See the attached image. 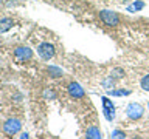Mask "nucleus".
<instances>
[{
    "label": "nucleus",
    "mask_w": 149,
    "mask_h": 139,
    "mask_svg": "<svg viewBox=\"0 0 149 139\" xmlns=\"http://www.w3.org/2000/svg\"><path fill=\"white\" fill-rule=\"evenodd\" d=\"M100 20L104 23L106 26H118L120 25V16L118 12L115 11H110V9H102V11H100Z\"/></svg>",
    "instance_id": "1"
},
{
    "label": "nucleus",
    "mask_w": 149,
    "mask_h": 139,
    "mask_svg": "<svg viewBox=\"0 0 149 139\" xmlns=\"http://www.w3.org/2000/svg\"><path fill=\"white\" fill-rule=\"evenodd\" d=\"M20 130H22V122L19 119L9 118V119L5 120V124H3V133L6 134L8 138L16 136L17 133H20Z\"/></svg>",
    "instance_id": "2"
},
{
    "label": "nucleus",
    "mask_w": 149,
    "mask_h": 139,
    "mask_svg": "<svg viewBox=\"0 0 149 139\" xmlns=\"http://www.w3.org/2000/svg\"><path fill=\"white\" fill-rule=\"evenodd\" d=\"M54 54H56L54 45L50 43V42H42V43L37 45V56H39L42 60H50V59H53Z\"/></svg>",
    "instance_id": "3"
},
{
    "label": "nucleus",
    "mask_w": 149,
    "mask_h": 139,
    "mask_svg": "<svg viewBox=\"0 0 149 139\" xmlns=\"http://www.w3.org/2000/svg\"><path fill=\"white\" fill-rule=\"evenodd\" d=\"M144 114V108L141 104H137V102H130V104L126 107V116L130 120H138L141 119Z\"/></svg>",
    "instance_id": "4"
},
{
    "label": "nucleus",
    "mask_w": 149,
    "mask_h": 139,
    "mask_svg": "<svg viewBox=\"0 0 149 139\" xmlns=\"http://www.w3.org/2000/svg\"><path fill=\"white\" fill-rule=\"evenodd\" d=\"M101 102H102V113H104V118L112 122V120L115 119V105L113 102H112L107 96L101 97Z\"/></svg>",
    "instance_id": "5"
},
{
    "label": "nucleus",
    "mask_w": 149,
    "mask_h": 139,
    "mask_svg": "<svg viewBox=\"0 0 149 139\" xmlns=\"http://www.w3.org/2000/svg\"><path fill=\"white\" fill-rule=\"evenodd\" d=\"M14 57H16L19 62L30 60L33 57V50L28 48V46H17V48L14 50Z\"/></svg>",
    "instance_id": "6"
},
{
    "label": "nucleus",
    "mask_w": 149,
    "mask_h": 139,
    "mask_svg": "<svg viewBox=\"0 0 149 139\" xmlns=\"http://www.w3.org/2000/svg\"><path fill=\"white\" fill-rule=\"evenodd\" d=\"M68 94L73 97V99H82L84 96H86V91H84V88L79 85L78 82H70L68 83Z\"/></svg>",
    "instance_id": "7"
},
{
    "label": "nucleus",
    "mask_w": 149,
    "mask_h": 139,
    "mask_svg": "<svg viewBox=\"0 0 149 139\" xmlns=\"http://www.w3.org/2000/svg\"><path fill=\"white\" fill-rule=\"evenodd\" d=\"M86 139H102V133L98 127H88L86 131Z\"/></svg>",
    "instance_id": "8"
},
{
    "label": "nucleus",
    "mask_w": 149,
    "mask_h": 139,
    "mask_svg": "<svg viewBox=\"0 0 149 139\" xmlns=\"http://www.w3.org/2000/svg\"><path fill=\"white\" fill-rule=\"evenodd\" d=\"M13 25H14V20H13V19H9V17L0 19V32L9 31V30L13 28Z\"/></svg>",
    "instance_id": "9"
},
{
    "label": "nucleus",
    "mask_w": 149,
    "mask_h": 139,
    "mask_svg": "<svg viewBox=\"0 0 149 139\" xmlns=\"http://www.w3.org/2000/svg\"><path fill=\"white\" fill-rule=\"evenodd\" d=\"M143 8H144V2H143V0H135L132 5H129V6H127V11L129 12H137V11H141Z\"/></svg>",
    "instance_id": "10"
},
{
    "label": "nucleus",
    "mask_w": 149,
    "mask_h": 139,
    "mask_svg": "<svg viewBox=\"0 0 149 139\" xmlns=\"http://www.w3.org/2000/svg\"><path fill=\"white\" fill-rule=\"evenodd\" d=\"M48 73H50V76H51V77H54V79H58V77H62V76H64L62 70H61L59 67H54V65L48 67Z\"/></svg>",
    "instance_id": "11"
},
{
    "label": "nucleus",
    "mask_w": 149,
    "mask_h": 139,
    "mask_svg": "<svg viewBox=\"0 0 149 139\" xmlns=\"http://www.w3.org/2000/svg\"><path fill=\"white\" fill-rule=\"evenodd\" d=\"M107 94L109 96H129L130 90H124V88H120V90H107Z\"/></svg>",
    "instance_id": "12"
},
{
    "label": "nucleus",
    "mask_w": 149,
    "mask_h": 139,
    "mask_svg": "<svg viewBox=\"0 0 149 139\" xmlns=\"http://www.w3.org/2000/svg\"><path fill=\"white\" fill-rule=\"evenodd\" d=\"M113 85H115V79L112 77V76H109L107 79H104V81H102V87H104L106 90H112V88H113Z\"/></svg>",
    "instance_id": "13"
},
{
    "label": "nucleus",
    "mask_w": 149,
    "mask_h": 139,
    "mask_svg": "<svg viewBox=\"0 0 149 139\" xmlns=\"http://www.w3.org/2000/svg\"><path fill=\"white\" fill-rule=\"evenodd\" d=\"M140 87H141V90L149 91V74H144V76L141 77V81H140Z\"/></svg>",
    "instance_id": "14"
},
{
    "label": "nucleus",
    "mask_w": 149,
    "mask_h": 139,
    "mask_svg": "<svg viewBox=\"0 0 149 139\" xmlns=\"http://www.w3.org/2000/svg\"><path fill=\"white\" fill-rule=\"evenodd\" d=\"M110 139H126V133L123 131V130H113Z\"/></svg>",
    "instance_id": "15"
},
{
    "label": "nucleus",
    "mask_w": 149,
    "mask_h": 139,
    "mask_svg": "<svg viewBox=\"0 0 149 139\" xmlns=\"http://www.w3.org/2000/svg\"><path fill=\"white\" fill-rule=\"evenodd\" d=\"M123 73H124V71H123L121 68H115L113 71H112V74H110V76L113 77V79H115V77H123Z\"/></svg>",
    "instance_id": "16"
},
{
    "label": "nucleus",
    "mask_w": 149,
    "mask_h": 139,
    "mask_svg": "<svg viewBox=\"0 0 149 139\" xmlns=\"http://www.w3.org/2000/svg\"><path fill=\"white\" fill-rule=\"evenodd\" d=\"M44 96H45V97H51V99H56V94H54L53 91H50V90H45Z\"/></svg>",
    "instance_id": "17"
},
{
    "label": "nucleus",
    "mask_w": 149,
    "mask_h": 139,
    "mask_svg": "<svg viewBox=\"0 0 149 139\" xmlns=\"http://www.w3.org/2000/svg\"><path fill=\"white\" fill-rule=\"evenodd\" d=\"M19 139H30V136H28V133L23 131V133L20 134V138H19Z\"/></svg>",
    "instance_id": "18"
},
{
    "label": "nucleus",
    "mask_w": 149,
    "mask_h": 139,
    "mask_svg": "<svg viewBox=\"0 0 149 139\" xmlns=\"http://www.w3.org/2000/svg\"><path fill=\"white\" fill-rule=\"evenodd\" d=\"M148 110H149V100H148Z\"/></svg>",
    "instance_id": "19"
},
{
    "label": "nucleus",
    "mask_w": 149,
    "mask_h": 139,
    "mask_svg": "<svg viewBox=\"0 0 149 139\" xmlns=\"http://www.w3.org/2000/svg\"><path fill=\"white\" fill-rule=\"evenodd\" d=\"M2 2H3V0H0V3H2Z\"/></svg>",
    "instance_id": "20"
}]
</instances>
